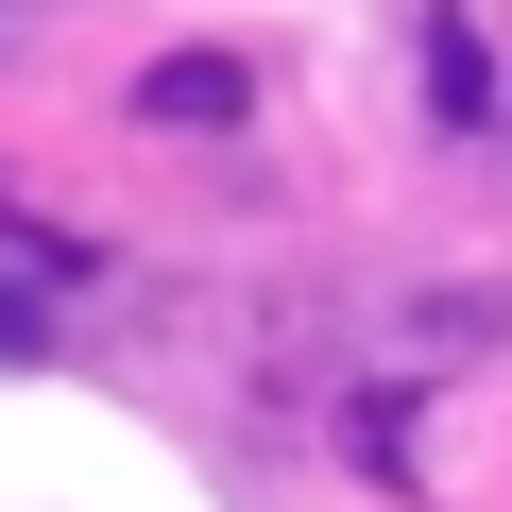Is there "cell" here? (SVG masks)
I'll return each instance as SVG.
<instances>
[{"mask_svg":"<svg viewBox=\"0 0 512 512\" xmlns=\"http://www.w3.org/2000/svg\"><path fill=\"white\" fill-rule=\"evenodd\" d=\"M137 120H239V69H222V52H171V69L137 86Z\"/></svg>","mask_w":512,"mask_h":512,"instance_id":"1","label":"cell"},{"mask_svg":"<svg viewBox=\"0 0 512 512\" xmlns=\"http://www.w3.org/2000/svg\"><path fill=\"white\" fill-rule=\"evenodd\" d=\"M427 103H444V120H495V52H478V35H427Z\"/></svg>","mask_w":512,"mask_h":512,"instance_id":"2","label":"cell"}]
</instances>
